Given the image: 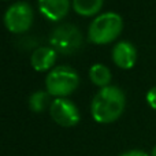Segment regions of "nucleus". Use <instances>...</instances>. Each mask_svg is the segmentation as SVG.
Masks as SVG:
<instances>
[{
    "label": "nucleus",
    "mask_w": 156,
    "mask_h": 156,
    "mask_svg": "<svg viewBox=\"0 0 156 156\" xmlns=\"http://www.w3.org/2000/svg\"><path fill=\"white\" fill-rule=\"evenodd\" d=\"M123 21L116 12H104L92 21L88 30V38L94 44H107L114 41L122 32Z\"/></svg>",
    "instance_id": "obj_2"
},
{
    "label": "nucleus",
    "mask_w": 156,
    "mask_h": 156,
    "mask_svg": "<svg viewBox=\"0 0 156 156\" xmlns=\"http://www.w3.org/2000/svg\"><path fill=\"white\" fill-rule=\"evenodd\" d=\"M33 23V10L26 2H16L4 14V25L12 33H23Z\"/></svg>",
    "instance_id": "obj_5"
},
{
    "label": "nucleus",
    "mask_w": 156,
    "mask_h": 156,
    "mask_svg": "<svg viewBox=\"0 0 156 156\" xmlns=\"http://www.w3.org/2000/svg\"><path fill=\"white\" fill-rule=\"evenodd\" d=\"M49 44L56 52L65 55L74 54L82 44V33L74 25L63 23L51 33Z\"/></svg>",
    "instance_id": "obj_4"
},
{
    "label": "nucleus",
    "mask_w": 156,
    "mask_h": 156,
    "mask_svg": "<svg viewBox=\"0 0 156 156\" xmlns=\"http://www.w3.org/2000/svg\"><path fill=\"white\" fill-rule=\"evenodd\" d=\"M49 96L51 94L48 92H44V90H37L29 97V107L32 111L34 112H41L44 111V108L47 107L49 101Z\"/></svg>",
    "instance_id": "obj_12"
},
{
    "label": "nucleus",
    "mask_w": 156,
    "mask_h": 156,
    "mask_svg": "<svg viewBox=\"0 0 156 156\" xmlns=\"http://www.w3.org/2000/svg\"><path fill=\"white\" fill-rule=\"evenodd\" d=\"M38 7L45 18L59 21L69 12L70 0H38Z\"/></svg>",
    "instance_id": "obj_8"
},
{
    "label": "nucleus",
    "mask_w": 156,
    "mask_h": 156,
    "mask_svg": "<svg viewBox=\"0 0 156 156\" xmlns=\"http://www.w3.org/2000/svg\"><path fill=\"white\" fill-rule=\"evenodd\" d=\"M147 101H148V104L154 110H156V86H154V88H151L148 90V93H147Z\"/></svg>",
    "instance_id": "obj_13"
},
{
    "label": "nucleus",
    "mask_w": 156,
    "mask_h": 156,
    "mask_svg": "<svg viewBox=\"0 0 156 156\" xmlns=\"http://www.w3.org/2000/svg\"><path fill=\"white\" fill-rule=\"evenodd\" d=\"M125 93L118 86H104L92 100V116L99 123H111L122 115L125 110Z\"/></svg>",
    "instance_id": "obj_1"
},
{
    "label": "nucleus",
    "mask_w": 156,
    "mask_h": 156,
    "mask_svg": "<svg viewBox=\"0 0 156 156\" xmlns=\"http://www.w3.org/2000/svg\"><path fill=\"white\" fill-rule=\"evenodd\" d=\"M103 0H73V7L80 15H94L101 8Z\"/></svg>",
    "instance_id": "obj_11"
},
{
    "label": "nucleus",
    "mask_w": 156,
    "mask_h": 156,
    "mask_svg": "<svg viewBox=\"0 0 156 156\" xmlns=\"http://www.w3.org/2000/svg\"><path fill=\"white\" fill-rule=\"evenodd\" d=\"M47 92L52 96L65 97L73 93L80 85V77L74 69L69 66H58L52 69L45 78Z\"/></svg>",
    "instance_id": "obj_3"
},
{
    "label": "nucleus",
    "mask_w": 156,
    "mask_h": 156,
    "mask_svg": "<svg viewBox=\"0 0 156 156\" xmlns=\"http://www.w3.org/2000/svg\"><path fill=\"white\" fill-rule=\"evenodd\" d=\"M119 156H149V155L145 154L144 151H140V149H133V151H127Z\"/></svg>",
    "instance_id": "obj_14"
},
{
    "label": "nucleus",
    "mask_w": 156,
    "mask_h": 156,
    "mask_svg": "<svg viewBox=\"0 0 156 156\" xmlns=\"http://www.w3.org/2000/svg\"><path fill=\"white\" fill-rule=\"evenodd\" d=\"M49 112L52 119L63 127L76 126L81 119L77 105L65 97H56L49 105Z\"/></svg>",
    "instance_id": "obj_6"
},
{
    "label": "nucleus",
    "mask_w": 156,
    "mask_h": 156,
    "mask_svg": "<svg viewBox=\"0 0 156 156\" xmlns=\"http://www.w3.org/2000/svg\"><path fill=\"white\" fill-rule=\"evenodd\" d=\"M151 156H156V147H154V149H152V154Z\"/></svg>",
    "instance_id": "obj_15"
},
{
    "label": "nucleus",
    "mask_w": 156,
    "mask_h": 156,
    "mask_svg": "<svg viewBox=\"0 0 156 156\" xmlns=\"http://www.w3.org/2000/svg\"><path fill=\"white\" fill-rule=\"evenodd\" d=\"M89 77H90L92 82L94 85L100 86V88H104V86L110 85L111 81V71L107 66L101 65V63H96L90 67L89 70Z\"/></svg>",
    "instance_id": "obj_10"
},
{
    "label": "nucleus",
    "mask_w": 156,
    "mask_h": 156,
    "mask_svg": "<svg viewBox=\"0 0 156 156\" xmlns=\"http://www.w3.org/2000/svg\"><path fill=\"white\" fill-rule=\"evenodd\" d=\"M56 60V51L51 47L37 48L30 56V63L37 71H47L54 66Z\"/></svg>",
    "instance_id": "obj_9"
},
{
    "label": "nucleus",
    "mask_w": 156,
    "mask_h": 156,
    "mask_svg": "<svg viewBox=\"0 0 156 156\" xmlns=\"http://www.w3.org/2000/svg\"><path fill=\"white\" fill-rule=\"evenodd\" d=\"M112 60L121 69H132L137 60L136 47L129 41H119L112 49Z\"/></svg>",
    "instance_id": "obj_7"
}]
</instances>
